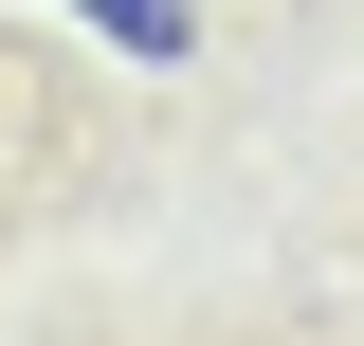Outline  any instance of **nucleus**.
<instances>
[{
    "mask_svg": "<svg viewBox=\"0 0 364 346\" xmlns=\"http://www.w3.org/2000/svg\"><path fill=\"white\" fill-rule=\"evenodd\" d=\"M109 37H146V55H182V0H91Z\"/></svg>",
    "mask_w": 364,
    "mask_h": 346,
    "instance_id": "f257e3e1",
    "label": "nucleus"
}]
</instances>
